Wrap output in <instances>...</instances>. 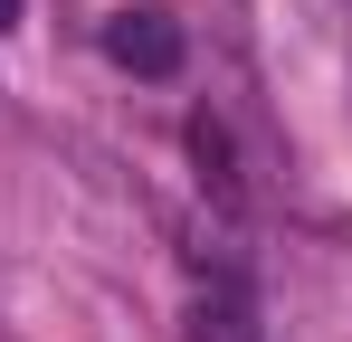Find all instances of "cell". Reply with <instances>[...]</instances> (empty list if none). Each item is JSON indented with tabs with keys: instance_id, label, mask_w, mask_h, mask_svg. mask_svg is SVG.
I'll list each match as a JSON object with an SVG mask.
<instances>
[{
	"instance_id": "3",
	"label": "cell",
	"mask_w": 352,
	"mask_h": 342,
	"mask_svg": "<svg viewBox=\"0 0 352 342\" xmlns=\"http://www.w3.org/2000/svg\"><path fill=\"white\" fill-rule=\"evenodd\" d=\"M0 29H19V0H0Z\"/></svg>"
},
{
	"instance_id": "2",
	"label": "cell",
	"mask_w": 352,
	"mask_h": 342,
	"mask_svg": "<svg viewBox=\"0 0 352 342\" xmlns=\"http://www.w3.org/2000/svg\"><path fill=\"white\" fill-rule=\"evenodd\" d=\"M190 342H257V304H248L238 276H219L200 304H190Z\"/></svg>"
},
{
	"instance_id": "1",
	"label": "cell",
	"mask_w": 352,
	"mask_h": 342,
	"mask_svg": "<svg viewBox=\"0 0 352 342\" xmlns=\"http://www.w3.org/2000/svg\"><path fill=\"white\" fill-rule=\"evenodd\" d=\"M105 57H115L124 76H181L190 38H181V19L162 10V0H133V10L105 19Z\"/></svg>"
}]
</instances>
